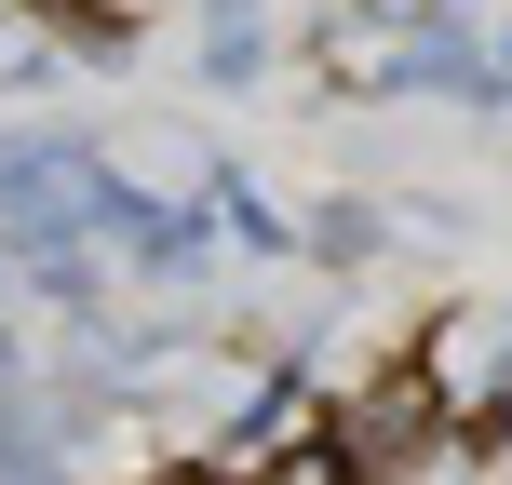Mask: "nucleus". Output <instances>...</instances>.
<instances>
[{
	"label": "nucleus",
	"mask_w": 512,
	"mask_h": 485,
	"mask_svg": "<svg viewBox=\"0 0 512 485\" xmlns=\"http://www.w3.org/2000/svg\"><path fill=\"white\" fill-rule=\"evenodd\" d=\"M337 432L364 445V472H405V459H432V445H445V391H432V378H378Z\"/></svg>",
	"instance_id": "f257e3e1"
},
{
	"label": "nucleus",
	"mask_w": 512,
	"mask_h": 485,
	"mask_svg": "<svg viewBox=\"0 0 512 485\" xmlns=\"http://www.w3.org/2000/svg\"><path fill=\"white\" fill-rule=\"evenodd\" d=\"M149 485H203V472H149Z\"/></svg>",
	"instance_id": "0eeeda50"
},
{
	"label": "nucleus",
	"mask_w": 512,
	"mask_h": 485,
	"mask_svg": "<svg viewBox=\"0 0 512 485\" xmlns=\"http://www.w3.org/2000/svg\"><path fill=\"white\" fill-rule=\"evenodd\" d=\"M378 243H391V216H378V203H324V216H310V256H324V270H364Z\"/></svg>",
	"instance_id": "20e7f679"
},
{
	"label": "nucleus",
	"mask_w": 512,
	"mask_h": 485,
	"mask_svg": "<svg viewBox=\"0 0 512 485\" xmlns=\"http://www.w3.org/2000/svg\"><path fill=\"white\" fill-rule=\"evenodd\" d=\"M243 485H364V445L351 432H297V445H256Z\"/></svg>",
	"instance_id": "f03ea898"
},
{
	"label": "nucleus",
	"mask_w": 512,
	"mask_h": 485,
	"mask_svg": "<svg viewBox=\"0 0 512 485\" xmlns=\"http://www.w3.org/2000/svg\"><path fill=\"white\" fill-rule=\"evenodd\" d=\"M14 378H27V364H14V337H0V391H14Z\"/></svg>",
	"instance_id": "423d86ee"
},
{
	"label": "nucleus",
	"mask_w": 512,
	"mask_h": 485,
	"mask_svg": "<svg viewBox=\"0 0 512 485\" xmlns=\"http://www.w3.org/2000/svg\"><path fill=\"white\" fill-rule=\"evenodd\" d=\"M216 216H230V230H243L256 256H297V230H283V216H270V203H256V189H243V176H216Z\"/></svg>",
	"instance_id": "39448f33"
},
{
	"label": "nucleus",
	"mask_w": 512,
	"mask_h": 485,
	"mask_svg": "<svg viewBox=\"0 0 512 485\" xmlns=\"http://www.w3.org/2000/svg\"><path fill=\"white\" fill-rule=\"evenodd\" d=\"M270 68V14L256 0H203V81H256Z\"/></svg>",
	"instance_id": "7ed1b4c3"
}]
</instances>
